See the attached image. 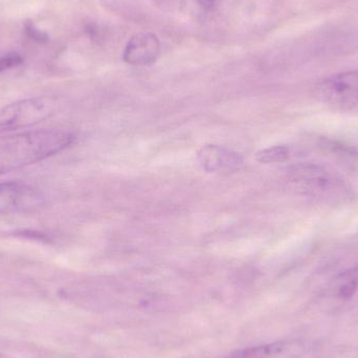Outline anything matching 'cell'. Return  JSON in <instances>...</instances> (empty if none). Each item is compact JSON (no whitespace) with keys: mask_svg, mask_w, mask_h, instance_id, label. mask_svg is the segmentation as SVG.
Returning a JSON list of instances; mask_svg holds the SVG:
<instances>
[{"mask_svg":"<svg viewBox=\"0 0 358 358\" xmlns=\"http://www.w3.org/2000/svg\"><path fill=\"white\" fill-rule=\"evenodd\" d=\"M75 136L58 129L29 130L0 136V176L33 165L71 146Z\"/></svg>","mask_w":358,"mask_h":358,"instance_id":"1","label":"cell"},{"mask_svg":"<svg viewBox=\"0 0 358 358\" xmlns=\"http://www.w3.org/2000/svg\"><path fill=\"white\" fill-rule=\"evenodd\" d=\"M56 102L50 96H36L0 107V134L31 127L50 117Z\"/></svg>","mask_w":358,"mask_h":358,"instance_id":"3","label":"cell"},{"mask_svg":"<svg viewBox=\"0 0 358 358\" xmlns=\"http://www.w3.org/2000/svg\"><path fill=\"white\" fill-rule=\"evenodd\" d=\"M45 196L20 180L0 183V214L31 213L43 208Z\"/></svg>","mask_w":358,"mask_h":358,"instance_id":"4","label":"cell"},{"mask_svg":"<svg viewBox=\"0 0 358 358\" xmlns=\"http://www.w3.org/2000/svg\"><path fill=\"white\" fill-rule=\"evenodd\" d=\"M289 148L287 146H273L263 149L257 155V159L262 164H279L287 161Z\"/></svg>","mask_w":358,"mask_h":358,"instance_id":"10","label":"cell"},{"mask_svg":"<svg viewBox=\"0 0 358 358\" xmlns=\"http://www.w3.org/2000/svg\"><path fill=\"white\" fill-rule=\"evenodd\" d=\"M25 33L31 38L34 41L38 42V43H46L50 40L48 34L45 31H40L38 29L33 23H27L25 24Z\"/></svg>","mask_w":358,"mask_h":358,"instance_id":"12","label":"cell"},{"mask_svg":"<svg viewBox=\"0 0 358 358\" xmlns=\"http://www.w3.org/2000/svg\"><path fill=\"white\" fill-rule=\"evenodd\" d=\"M161 44L152 33H140L134 36L126 45L123 59L131 65H149L157 60Z\"/></svg>","mask_w":358,"mask_h":358,"instance_id":"9","label":"cell"},{"mask_svg":"<svg viewBox=\"0 0 358 358\" xmlns=\"http://www.w3.org/2000/svg\"><path fill=\"white\" fill-rule=\"evenodd\" d=\"M308 346L300 340L278 341L235 351L224 358H302Z\"/></svg>","mask_w":358,"mask_h":358,"instance_id":"7","label":"cell"},{"mask_svg":"<svg viewBox=\"0 0 358 358\" xmlns=\"http://www.w3.org/2000/svg\"><path fill=\"white\" fill-rule=\"evenodd\" d=\"M317 99L328 104L350 106L358 102V71L338 73L320 82L315 90Z\"/></svg>","mask_w":358,"mask_h":358,"instance_id":"6","label":"cell"},{"mask_svg":"<svg viewBox=\"0 0 358 358\" xmlns=\"http://www.w3.org/2000/svg\"><path fill=\"white\" fill-rule=\"evenodd\" d=\"M326 309L350 310L358 307V267L343 271L328 284L321 296Z\"/></svg>","mask_w":358,"mask_h":358,"instance_id":"5","label":"cell"},{"mask_svg":"<svg viewBox=\"0 0 358 358\" xmlns=\"http://www.w3.org/2000/svg\"><path fill=\"white\" fill-rule=\"evenodd\" d=\"M200 6L206 8H210L215 6V0H197Z\"/></svg>","mask_w":358,"mask_h":358,"instance_id":"13","label":"cell"},{"mask_svg":"<svg viewBox=\"0 0 358 358\" xmlns=\"http://www.w3.org/2000/svg\"><path fill=\"white\" fill-rule=\"evenodd\" d=\"M198 161L206 172L231 173L241 169L244 159L239 153L217 145H206L198 151Z\"/></svg>","mask_w":358,"mask_h":358,"instance_id":"8","label":"cell"},{"mask_svg":"<svg viewBox=\"0 0 358 358\" xmlns=\"http://www.w3.org/2000/svg\"><path fill=\"white\" fill-rule=\"evenodd\" d=\"M288 179L303 195L325 203L348 200L351 189L338 173L317 164L302 163L288 169Z\"/></svg>","mask_w":358,"mask_h":358,"instance_id":"2","label":"cell"},{"mask_svg":"<svg viewBox=\"0 0 358 358\" xmlns=\"http://www.w3.org/2000/svg\"><path fill=\"white\" fill-rule=\"evenodd\" d=\"M23 63V58L17 52L6 55L0 58V71L13 69Z\"/></svg>","mask_w":358,"mask_h":358,"instance_id":"11","label":"cell"}]
</instances>
